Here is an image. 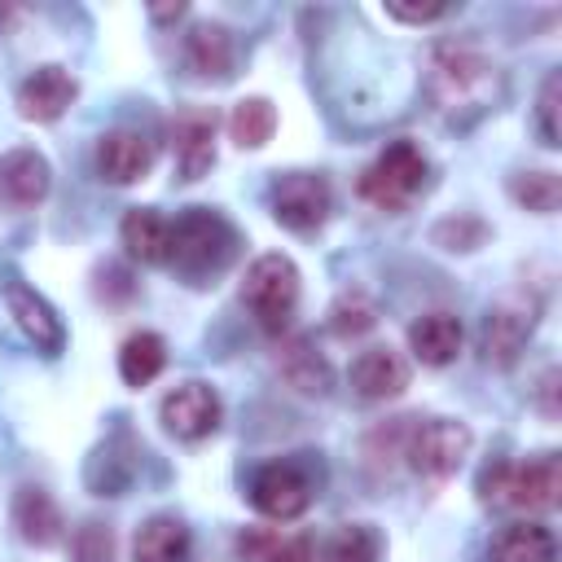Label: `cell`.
<instances>
[{
  "instance_id": "6da1fadb",
  "label": "cell",
  "mask_w": 562,
  "mask_h": 562,
  "mask_svg": "<svg viewBox=\"0 0 562 562\" xmlns=\"http://www.w3.org/2000/svg\"><path fill=\"white\" fill-rule=\"evenodd\" d=\"M430 97L448 119H474L501 97V75L496 66L470 48V44H435L430 48Z\"/></svg>"
},
{
  "instance_id": "7a4b0ae2",
  "label": "cell",
  "mask_w": 562,
  "mask_h": 562,
  "mask_svg": "<svg viewBox=\"0 0 562 562\" xmlns=\"http://www.w3.org/2000/svg\"><path fill=\"white\" fill-rule=\"evenodd\" d=\"M479 496L492 505H509L522 514H549L562 496V465L553 452L527 457V461H496L479 474Z\"/></svg>"
},
{
  "instance_id": "3957f363",
  "label": "cell",
  "mask_w": 562,
  "mask_h": 562,
  "mask_svg": "<svg viewBox=\"0 0 562 562\" xmlns=\"http://www.w3.org/2000/svg\"><path fill=\"white\" fill-rule=\"evenodd\" d=\"M241 303L259 316V325L268 334H281L299 307V268L290 255L281 250H268L259 255L250 268H246V281H241Z\"/></svg>"
},
{
  "instance_id": "277c9868",
  "label": "cell",
  "mask_w": 562,
  "mask_h": 562,
  "mask_svg": "<svg viewBox=\"0 0 562 562\" xmlns=\"http://www.w3.org/2000/svg\"><path fill=\"white\" fill-rule=\"evenodd\" d=\"M426 184V154L413 140H391L360 176V198L378 211H404Z\"/></svg>"
},
{
  "instance_id": "5b68a950",
  "label": "cell",
  "mask_w": 562,
  "mask_h": 562,
  "mask_svg": "<svg viewBox=\"0 0 562 562\" xmlns=\"http://www.w3.org/2000/svg\"><path fill=\"white\" fill-rule=\"evenodd\" d=\"M228 255H233V228L224 215L193 206L171 224V259L180 272H189V277L215 272V268H224Z\"/></svg>"
},
{
  "instance_id": "8992f818",
  "label": "cell",
  "mask_w": 562,
  "mask_h": 562,
  "mask_svg": "<svg viewBox=\"0 0 562 562\" xmlns=\"http://www.w3.org/2000/svg\"><path fill=\"white\" fill-rule=\"evenodd\" d=\"M470 443H474V435H470L465 422L430 417V422H422V426L408 435L404 457H408V465H413L422 479H448V474H457L461 461L470 457Z\"/></svg>"
},
{
  "instance_id": "52a82bcc",
  "label": "cell",
  "mask_w": 562,
  "mask_h": 562,
  "mask_svg": "<svg viewBox=\"0 0 562 562\" xmlns=\"http://www.w3.org/2000/svg\"><path fill=\"white\" fill-rule=\"evenodd\" d=\"M329 180L312 176V171H290L272 184V215L281 228L290 233H312L325 224L329 215Z\"/></svg>"
},
{
  "instance_id": "ba28073f",
  "label": "cell",
  "mask_w": 562,
  "mask_h": 562,
  "mask_svg": "<svg viewBox=\"0 0 562 562\" xmlns=\"http://www.w3.org/2000/svg\"><path fill=\"white\" fill-rule=\"evenodd\" d=\"M531 329H536V303L531 299L527 303H496L483 321V334H479L483 360L496 364V369H509L522 356Z\"/></svg>"
},
{
  "instance_id": "9c48e42d",
  "label": "cell",
  "mask_w": 562,
  "mask_h": 562,
  "mask_svg": "<svg viewBox=\"0 0 562 562\" xmlns=\"http://www.w3.org/2000/svg\"><path fill=\"white\" fill-rule=\"evenodd\" d=\"M220 395L206 382H180L158 404V417L176 439H206L220 426Z\"/></svg>"
},
{
  "instance_id": "30bf717a",
  "label": "cell",
  "mask_w": 562,
  "mask_h": 562,
  "mask_svg": "<svg viewBox=\"0 0 562 562\" xmlns=\"http://www.w3.org/2000/svg\"><path fill=\"white\" fill-rule=\"evenodd\" d=\"M250 505L272 522H290L312 505V487L294 465H263L250 483Z\"/></svg>"
},
{
  "instance_id": "8fae6325",
  "label": "cell",
  "mask_w": 562,
  "mask_h": 562,
  "mask_svg": "<svg viewBox=\"0 0 562 562\" xmlns=\"http://www.w3.org/2000/svg\"><path fill=\"white\" fill-rule=\"evenodd\" d=\"M4 303H9V316H13V325L26 334V342H35L40 351H61V342H66V329H61V321H57V312L48 307V299H40L26 281H18V277H9L4 281Z\"/></svg>"
},
{
  "instance_id": "7c38bea8",
  "label": "cell",
  "mask_w": 562,
  "mask_h": 562,
  "mask_svg": "<svg viewBox=\"0 0 562 562\" xmlns=\"http://www.w3.org/2000/svg\"><path fill=\"white\" fill-rule=\"evenodd\" d=\"M75 92H79V83H75V75L66 66H35L18 88V110H22V119L53 123V119L66 114Z\"/></svg>"
},
{
  "instance_id": "4fadbf2b",
  "label": "cell",
  "mask_w": 562,
  "mask_h": 562,
  "mask_svg": "<svg viewBox=\"0 0 562 562\" xmlns=\"http://www.w3.org/2000/svg\"><path fill=\"white\" fill-rule=\"evenodd\" d=\"M171 149L180 180H202L215 162V114L211 110H184L171 123Z\"/></svg>"
},
{
  "instance_id": "5bb4252c",
  "label": "cell",
  "mask_w": 562,
  "mask_h": 562,
  "mask_svg": "<svg viewBox=\"0 0 562 562\" xmlns=\"http://www.w3.org/2000/svg\"><path fill=\"white\" fill-rule=\"evenodd\" d=\"M53 184V171H48V158L35 154V149H9L0 154V202L13 206V211H26L35 202H44Z\"/></svg>"
},
{
  "instance_id": "9a60e30c",
  "label": "cell",
  "mask_w": 562,
  "mask_h": 562,
  "mask_svg": "<svg viewBox=\"0 0 562 562\" xmlns=\"http://www.w3.org/2000/svg\"><path fill=\"white\" fill-rule=\"evenodd\" d=\"M149 167H154V145L140 132L114 127V132L101 136V145H97V171L110 184H136V180L149 176Z\"/></svg>"
},
{
  "instance_id": "2e32d148",
  "label": "cell",
  "mask_w": 562,
  "mask_h": 562,
  "mask_svg": "<svg viewBox=\"0 0 562 562\" xmlns=\"http://www.w3.org/2000/svg\"><path fill=\"white\" fill-rule=\"evenodd\" d=\"M408 386V360L391 347H369L351 360V391L360 400H395Z\"/></svg>"
},
{
  "instance_id": "e0dca14e",
  "label": "cell",
  "mask_w": 562,
  "mask_h": 562,
  "mask_svg": "<svg viewBox=\"0 0 562 562\" xmlns=\"http://www.w3.org/2000/svg\"><path fill=\"white\" fill-rule=\"evenodd\" d=\"M461 342H465V329H461V321L452 312H426V316H417L408 325V351L430 369L452 364Z\"/></svg>"
},
{
  "instance_id": "ac0fdd59",
  "label": "cell",
  "mask_w": 562,
  "mask_h": 562,
  "mask_svg": "<svg viewBox=\"0 0 562 562\" xmlns=\"http://www.w3.org/2000/svg\"><path fill=\"white\" fill-rule=\"evenodd\" d=\"M119 237L132 259L140 263H167L171 259V220H162L154 206H132L119 224Z\"/></svg>"
},
{
  "instance_id": "d6986e66",
  "label": "cell",
  "mask_w": 562,
  "mask_h": 562,
  "mask_svg": "<svg viewBox=\"0 0 562 562\" xmlns=\"http://www.w3.org/2000/svg\"><path fill=\"white\" fill-rule=\"evenodd\" d=\"M189 553H193L189 527L167 514L140 522L132 536V562H189Z\"/></svg>"
},
{
  "instance_id": "ffe728a7",
  "label": "cell",
  "mask_w": 562,
  "mask_h": 562,
  "mask_svg": "<svg viewBox=\"0 0 562 562\" xmlns=\"http://www.w3.org/2000/svg\"><path fill=\"white\" fill-rule=\"evenodd\" d=\"M487 558L492 562H553L558 558V540L540 522H509V527H501L492 536Z\"/></svg>"
},
{
  "instance_id": "44dd1931",
  "label": "cell",
  "mask_w": 562,
  "mask_h": 562,
  "mask_svg": "<svg viewBox=\"0 0 562 562\" xmlns=\"http://www.w3.org/2000/svg\"><path fill=\"white\" fill-rule=\"evenodd\" d=\"M184 57L202 79H228L233 75V35L220 22H198L184 35Z\"/></svg>"
},
{
  "instance_id": "7402d4cb",
  "label": "cell",
  "mask_w": 562,
  "mask_h": 562,
  "mask_svg": "<svg viewBox=\"0 0 562 562\" xmlns=\"http://www.w3.org/2000/svg\"><path fill=\"white\" fill-rule=\"evenodd\" d=\"M13 522H18L22 540H31L40 549L61 540V509L53 505V496L44 487H22L13 496Z\"/></svg>"
},
{
  "instance_id": "603a6c76",
  "label": "cell",
  "mask_w": 562,
  "mask_h": 562,
  "mask_svg": "<svg viewBox=\"0 0 562 562\" xmlns=\"http://www.w3.org/2000/svg\"><path fill=\"white\" fill-rule=\"evenodd\" d=\"M281 373H285V382L294 386V391H303V395H325L329 391V364H325V356L321 351H312V342L307 338H290L285 347H281Z\"/></svg>"
},
{
  "instance_id": "cb8c5ba5",
  "label": "cell",
  "mask_w": 562,
  "mask_h": 562,
  "mask_svg": "<svg viewBox=\"0 0 562 562\" xmlns=\"http://www.w3.org/2000/svg\"><path fill=\"white\" fill-rule=\"evenodd\" d=\"M162 364H167V342H162L154 329H140V334H132V338L119 347V378H123L127 386L154 382V378L162 373Z\"/></svg>"
},
{
  "instance_id": "d4e9b609",
  "label": "cell",
  "mask_w": 562,
  "mask_h": 562,
  "mask_svg": "<svg viewBox=\"0 0 562 562\" xmlns=\"http://www.w3.org/2000/svg\"><path fill=\"white\" fill-rule=\"evenodd\" d=\"M277 132V110L268 97H241L228 114V136L241 145V149H259L268 145Z\"/></svg>"
},
{
  "instance_id": "484cf974",
  "label": "cell",
  "mask_w": 562,
  "mask_h": 562,
  "mask_svg": "<svg viewBox=\"0 0 562 562\" xmlns=\"http://www.w3.org/2000/svg\"><path fill=\"white\" fill-rule=\"evenodd\" d=\"M509 193L518 206H527L536 215H553L562 202V180H558V171H522L509 180Z\"/></svg>"
},
{
  "instance_id": "4316f807",
  "label": "cell",
  "mask_w": 562,
  "mask_h": 562,
  "mask_svg": "<svg viewBox=\"0 0 562 562\" xmlns=\"http://www.w3.org/2000/svg\"><path fill=\"white\" fill-rule=\"evenodd\" d=\"M373 325H378V307H373L369 294L342 290V294L334 299V307H329V329H334L338 338H360V334H369Z\"/></svg>"
},
{
  "instance_id": "83f0119b",
  "label": "cell",
  "mask_w": 562,
  "mask_h": 562,
  "mask_svg": "<svg viewBox=\"0 0 562 562\" xmlns=\"http://www.w3.org/2000/svg\"><path fill=\"white\" fill-rule=\"evenodd\" d=\"M325 562H378V536L360 522L334 531V540L325 544Z\"/></svg>"
},
{
  "instance_id": "f1b7e54d",
  "label": "cell",
  "mask_w": 562,
  "mask_h": 562,
  "mask_svg": "<svg viewBox=\"0 0 562 562\" xmlns=\"http://www.w3.org/2000/svg\"><path fill=\"white\" fill-rule=\"evenodd\" d=\"M75 562H110L114 558V540H110V527L101 522H83L75 531Z\"/></svg>"
},
{
  "instance_id": "f546056e",
  "label": "cell",
  "mask_w": 562,
  "mask_h": 562,
  "mask_svg": "<svg viewBox=\"0 0 562 562\" xmlns=\"http://www.w3.org/2000/svg\"><path fill=\"white\" fill-rule=\"evenodd\" d=\"M558 92H562V75L549 70L544 83H540V105H536V119H540V140L544 145H558Z\"/></svg>"
},
{
  "instance_id": "4dcf8cb0",
  "label": "cell",
  "mask_w": 562,
  "mask_h": 562,
  "mask_svg": "<svg viewBox=\"0 0 562 562\" xmlns=\"http://www.w3.org/2000/svg\"><path fill=\"white\" fill-rule=\"evenodd\" d=\"M483 224L479 220H443L439 228H435V241L443 246V250H474L479 241H483Z\"/></svg>"
},
{
  "instance_id": "1f68e13d",
  "label": "cell",
  "mask_w": 562,
  "mask_h": 562,
  "mask_svg": "<svg viewBox=\"0 0 562 562\" xmlns=\"http://www.w3.org/2000/svg\"><path fill=\"white\" fill-rule=\"evenodd\" d=\"M443 13H448V4H439V0H430V4H400V0H391V4H386V18H395V22H413V26L435 22V18H443Z\"/></svg>"
},
{
  "instance_id": "d6a6232c",
  "label": "cell",
  "mask_w": 562,
  "mask_h": 562,
  "mask_svg": "<svg viewBox=\"0 0 562 562\" xmlns=\"http://www.w3.org/2000/svg\"><path fill=\"white\" fill-rule=\"evenodd\" d=\"M263 562H312V540L307 536H290V540H277L268 549Z\"/></svg>"
},
{
  "instance_id": "836d02e7",
  "label": "cell",
  "mask_w": 562,
  "mask_h": 562,
  "mask_svg": "<svg viewBox=\"0 0 562 562\" xmlns=\"http://www.w3.org/2000/svg\"><path fill=\"white\" fill-rule=\"evenodd\" d=\"M553 391H558V369H549L540 378V404H544V417H558V404H553Z\"/></svg>"
},
{
  "instance_id": "e575fe53",
  "label": "cell",
  "mask_w": 562,
  "mask_h": 562,
  "mask_svg": "<svg viewBox=\"0 0 562 562\" xmlns=\"http://www.w3.org/2000/svg\"><path fill=\"white\" fill-rule=\"evenodd\" d=\"M184 13V0H176V4H158V9H149V18L154 22H176Z\"/></svg>"
}]
</instances>
